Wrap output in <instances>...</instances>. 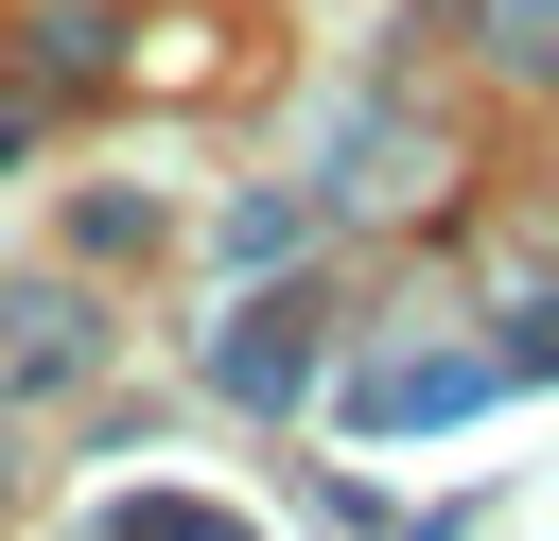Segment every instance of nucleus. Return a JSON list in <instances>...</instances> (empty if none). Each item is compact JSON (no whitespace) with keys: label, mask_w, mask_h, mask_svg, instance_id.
<instances>
[{"label":"nucleus","mask_w":559,"mask_h":541,"mask_svg":"<svg viewBox=\"0 0 559 541\" xmlns=\"http://www.w3.org/2000/svg\"><path fill=\"white\" fill-rule=\"evenodd\" d=\"M210 366H227V384H245V401H280V384H297V332H227V349H210Z\"/></svg>","instance_id":"7ed1b4c3"},{"label":"nucleus","mask_w":559,"mask_h":541,"mask_svg":"<svg viewBox=\"0 0 559 541\" xmlns=\"http://www.w3.org/2000/svg\"><path fill=\"white\" fill-rule=\"evenodd\" d=\"M472 401H489V366H384V384H349L367 436H419V419H472Z\"/></svg>","instance_id":"f257e3e1"},{"label":"nucleus","mask_w":559,"mask_h":541,"mask_svg":"<svg viewBox=\"0 0 559 541\" xmlns=\"http://www.w3.org/2000/svg\"><path fill=\"white\" fill-rule=\"evenodd\" d=\"M105 541H245V524H227V506H175V489H122Z\"/></svg>","instance_id":"f03ea898"}]
</instances>
